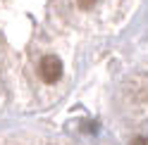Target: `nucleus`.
Masks as SVG:
<instances>
[{"label":"nucleus","mask_w":148,"mask_h":145,"mask_svg":"<svg viewBox=\"0 0 148 145\" xmlns=\"http://www.w3.org/2000/svg\"><path fill=\"white\" fill-rule=\"evenodd\" d=\"M129 145H148V136H134Z\"/></svg>","instance_id":"obj_2"},{"label":"nucleus","mask_w":148,"mask_h":145,"mask_svg":"<svg viewBox=\"0 0 148 145\" xmlns=\"http://www.w3.org/2000/svg\"><path fill=\"white\" fill-rule=\"evenodd\" d=\"M77 3H79V7L88 10V7H93V3H96V0H77Z\"/></svg>","instance_id":"obj_3"},{"label":"nucleus","mask_w":148,"mask_h":145,"mask_svg":"<svg viewBox=\"0 0 148 145\" xmlns=\"http://www.w3.org/2000/svg\"><path fill=\"white\" fill-rule=\"evenodd\" d=\"M38 74H41V79L45 81V83H55V81L62 76V62L55 55L43 57L41 64H38Z\"/></svg>","instance_id":"obj_1"}]
</instances>
